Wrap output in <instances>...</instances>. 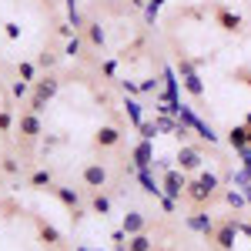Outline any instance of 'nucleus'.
Instances as JSON below:
<instances>
[{"instance_id":"nucleus-19","label":"nucleus","mask_w":251,"mask_h":251,"mask_svg":"<svg viewBox=\"0 0 251 251\" xmlns=\"http://www.w3.org/2000/svg\"><path fill=\"white\" fill-rule=\"evenodd\" d=\"M124 111H127V117H131V124H134V127L144 124V107H141V100L127 97V100H124Z\"/></svg>"},{"instance_id":"nucleus-33","label":"nucleus","mask_w":251,"mask_h":251,"mask_svg":"<svg viewBox=\"0 0 251 251\" xmlns=\"http://www.w3.org/2000/svg\"><path fill=\"white\" fill-rule=\"evenodd\" d=\"M0 168H3L7 174H20V164L14 161V157H3V161H0Z\"/></svg>"},{"instance_id":"nucleus-27","label":"nucleus","mask_w":251,"mask_h":251,"mask_svg":"<svg viewBox=\"0 0 251 251\" xmlns=\"http://www.w3.org/2000/svg\"><path fill=\"white\" fill-rule=\"evenodd\" d=\"M80 47H84V40L74 34V37H67V47H64V54H67V57H80Z\"/></svg>"},{"instance_id":"nucleus-9","label":"nucleus","mask_w":251,"mask_h":251,"mask_svg":"<svg viewBox=\"0 0 251 251\" xmlns=\"http://www.w3.org/2000/svg\"><path fill=\"white\" fill-rule=\"evenodd\" d=\"M131 161H134V168H151L154 164V141H137L134 148H131Z\"/></svg>"},{"instance_id":"nucleus-22","label":"nucleus","mask_w":251,"mask_h":251,"mask_svg":"<svg viewBox=\"0 0 251 251\" xmlns=\"http://www.w3.org/2000/svg\"><path fill=\"white\" fill-rule=\"evenodd\" d=\"M91 211L100 214V218H104V214H111V198H104V194L97 191L94 198H91Z\"/></svg>"},{"instance_id":"nucleus-10","label":"nucleus","mask_w":251,"mask_h":251,"mask_svg":"<svg viewBox=\"0 0 251 251\" xmlns=\"http://www.w3.org/2000/svg\"><path fill=\"white\" fill-rule=\"evenodd\" d=\"M184 225H188L191 231L204 234V238H214V228H218V225H214V221H211V218H208L204 211H194V214H188V218H184Z\"/></svg>"},{"instance_id":"nucleus-21","label":"nucleus","mask_w":251,"mask_h":251,"mask_svg":"<svg viewBox=\"0 0 251 251\" xmlns=\"http://www.w3.org/2000/svg\"><path fill=\"white\" fill-rule=\"evenodd\" d=\"M17 77L27 80V84H34L37 80V64H30V60H20L17 64Z\"/></svg>"},{"instance_id":"nucleus-43","label":"nucleus","mask_w":251,"mask_h":251,"mask_svg":"<svg viewBox=\"0 0 251 251\" xmlns=\"http://www.w3.org/2000/svg\"><path fill=\"white\" fill-rule=\"evenodd\" d=\"M248 148H251V127H248Z\"/></svg>"},{"instance_id":"nucleus-40","label":"nucleus","mask_w":251,"mask_h":251,"mask_svg":"<svg viewBox=\"0 0 251 251\" xmlns=\"http://www.w3.org/2000/svg\"><path fill=\"white\" fill-rule=\"evenodd\" d=\"M241 231H245V234H248V238H251V225H241Z\"/></svg>"},{"instance_id":"nucleus-26","label":"nucleus","mask_w":251,"mask_h":251,"mask_svg":"<svg viewBox=\"0 0 251 251\" xmlns=\"http://www.w3.org/2000/svg\"><path fill=\"white\" fill-rule=\"evenodd\" d=\"M157 127H161V134H174V131L181 127V121H174V117L161 114V117H157Z\"/></svg>"},{"instance_id":"nucleus-23","label":"nucleus","mask_w":251,"mask_h":251,"mask_svg":"<svg viewBox=\"0 0 251 251\" xmlns=\"http://www.w3.org/2000/svg\"><path fill=\"white\" fill-rule=\"evenodd\" d=\"M87 40H91L94 47H104V40H107L104 27H100V24H87Z\"/></svg>"},{"instance_id":"nucleus-5","label":"nucleus","mask_w":251,"mask_h":251,"mask_svg":"<svg viewBox=\"0 0 251 251\" xmlns=\"http://www.w3.org/2000/svg\"><path fill=\"white\" fill-rule=\"evenodd\" d=\"M177 168L184 174H191V171H201V164H204V154H201V148H191V144H181L177 148Z\"/></svg>"},{"instance_id":"nucleus-42","label":"nucleus","mask_w":251,"mask_h":251,"mask_svg":"<svg viewBox=\"0 0 251 251\" xmlns=\"http://www.w3.org/2000/svg\"><path fill=\"white\" fill-rule=\"evenodd\" d=\"M245 127H251V114H248V117H245Z\"/></svg>"},{"instance_id":"nucleus-14","label":"nucleus","mask_w":251,"mask_h":251,"mask_svg":"<svg viewBox=\"0 0 251 251\" xmlns=\"http://www.w3.org/2000/svg\"><path fill=\"white\" fill-rule=\"evenodd\" d=\"M54 198H57L67 211H77L80 208V191L77 188H54Z\"/></svg>"},{"instance_id":"nucleus-34","label":"nucleus","mask_w":251,"mask_h":251,"mask_svg":"<svg viewBox=\"0 0 251 251\" xmlns=\"http://www.w3.org/2000/svg\"><path fill=\"white\" fill-rule=\"evenodd\" d=\"M121 91H124V94H141V84H134V80H121Z\"/></svg>"},{"instance_id":"nucleus-11","label":"nucleus","mask_w":251,"mask_h":251,"mask_svg":"<svg viewBox=\"0 0 251 251\" xmlns=\"http://www.w3.org/2000/svg\"><path fill=\"white\" fill-rule=\"evenodd\" d=\"M214 20H218V27H221V30H228V34H238V30L245 27L241 14H231L228 7H218V10H214Z\"/></svg>"},{"instance_id":"nucleus-18","label":"nucleus","mask_w":251,"mask_h":251,"mask_svg":"<svg viewBox=\"0 0 251 251\" xmlns=\"http://www.w3.org/2000/svg\"><path fill=\"white\" fill-rule=\"evenodd\" d=\"M37 234L44 245H50V248H57L60 245V231L54 228V225H47V221H37Z\"/></svg>"},{"instance_id":"nucleus-2","label":"nucleus","mask_w":251,"mask_h":251,"mask_svg":"<svg viewBox=\"0 0 251 251\" xmlns=\"http://www.w3.org/2000/svg\"><path fill=\"white\" fill-rule=\"evenodd\" d=\"M57 91H60V80L57 77H40V80H34V91H30V111L34 114H44V107L57 97Z\"/></svg>"},{"instance_id":"nucleus-24","label":"nucleus","mask_w":251,"mask_h":251,"mask_svg":"<svg viewBox=\"0 0 251 251\" xmlns=\"http://www.w3.org/2000/svg\"><path fill=\"white\" fill-rule=\"evenodd\" d=\"M137 134H141V141H154V137L161 134V127H157V121H144V124L137 127Z\"/></svg>"},{"instance_id":"nucleus-7","label":"nucleus","mask_w":251,"mask_h":251,"mask_svg":"<svg viewBox=\"0 0 251 251\" xmlns=\"http://www.w3.org/2000/svg\"><path fill=\"white\" fill-rule=\"evenodd\" d=\"M80 181H84V188H94V191H100V188L107 184V168H104L100 161H94V164H84Z\"/></svg>"},{"instance_id":"nucleus-6","label":"nucleus","mask_w":251,"mask_h":251,"mask_svg":"<svg viewBox=\"0 0 251 251\" xmlns=\"http://www.w3.org/2000/svg\"><path fill=\"white\" fill-rule=\"evenodd\" d=\"M238 231H241V225H238V221H221V225H218V228H214V245H218V248L221 251H234V238H238Z\"/></svg>"},{"instance_id":"nucleus-13","label":"nucleus","mask_w":251,"mask_h":251,"mask_svg":"<svg viewBox=\"0 0 251 251\" xmlns=\"http://www.w3.org/2000/svg\"><path fill=\"white\" fill-rule=\"evenodd\" d=\"M121 228H124L127 238H131V234H141L144 228H148V218H144L141 211H127V214H124V221H121Z\"/></svg>"},{"instance_id":"nucleus-35","label":"nucleus","mask_w":251,"mask_h":251,"mask_svg":"<svg viewBox=\"0 0 251 251\" xmlns=\"http://www.w3.org/2000/svg\"><path fill=\"white\" fill-rule=\"evenodd\" d=\"M100 71H104V77H114V74H117V60H104Z\"/></svg>"},{"instance_id":"nucleus-37","label":"nucleus","mask_w":251,"mask_h":251,"mask_svg":"<svg viewBox=\"0 0 251 251\" xmlns=\"http://www.w3.org/2000/svg\"><path fill=\"white\" fill-rule=\"evenodd\" d=\"M154 87H157V80H144V84H141V94H151Z\"/></svg>"},{"instance_id":"nucleus-39","label":"nucleus","mask_w":251,"mask_h":251,"mask_svg":"<svg viewBox=\"0 0 251 251\" xmlns=\"http://www.w3.org/2000/svg\"><path fill=\"white\" fill-rule=\"evenodd\" d=\"M114 251H127V241H117V245H114Z\"/></svg>"},{"instance_id":"nucleus-31","label":"nucleus","mask_w":251,"mask_h":251,"mask_svg":"<svg viewBox=\"0 0 251 251\" xmlns=\"http://www.w3.org/2000/svg\"><path fill=\"white\" fill-rule=\"evenodd\" d=\"M10 94H14V97H27V94H30V84H27V80H17V84L10 87Z\"/></svg>"},{"instance_id":"nucleus-16","label":"nucleus","mask_w":251,"mask_h":251,"mask_svg":"<svg viewBox=\"0 0 251 251\" xmlns=\"http://www.w3.org/2000/svg\"><path fill=\"white\" fill-rule=\"evenodd\" d=\"M228 144H231L234 151H245V148H248V127H245V124L228 127Z\"/></svg>"},{"instance_id":"nucleus-29","label":"nucleus","mask_w":251,"mask_h":251,"mask_svg":"<svg viewBox=\"0 0 251 251\" xmlns=\"http://www.w3.org/2000/svg\"><path fill=\"white\" fill-rule=\"evenodd\" d=\"M10 127H14V111L3 107V111H0V134H10Z\"/></svg>"},{"instance_id":"nucleus-1","label":"nucleus","mask_w":251,"mask_h":251,"mask_svg":"<svg viewBox=\"0 0 251 251\" xmlns=\"http://www.w3.org/2000/svg\"><path fill=\"white\" fill-rule=\"evenodd\" d=\"M218 188H221V177L211 171H198V177H191L188 181V188H184V198L191 201L194 208H204L208 201H211L214 194H218Z\"/></svg>"},{"instance_id":"nucleus-32","label":"nucleus","mask_w":251,"mask_h":251,"mask_svg":"<svg viewBox=\"0 0 251 251\" xmlns=\"http://www.w3.org/2000/svg\"><path fill=\"white\" fill-rule=\"evenodd\" d=\"M3 34H7L10 40H17V37H20V24H14V20H7V24H3Z\"/></svg>"},{"instance_id":"nucleus-12","label":"nucleus","mask_w":251,"mask_h":251,"mask_svg":"<svg viewBox=\"0 0 251 251\" xmlns=\"http://www.w3.org/2000/svg\"><path fill=\"white\" fill-rule=\"evenodd\" d=\"M94 144L100 148V151H107V148H117V144H121V131H117V127H111V124H104V127H97Z\"/></svg>"},{"instance_id":"nucleus-44","label":"nucleus","mask_w":251,"mask_h":251,"mask_svg":"<svg viewBox=\"0 0 251 251\" xmlns=\"http://www.w3.org/2000/svg\"><path fill=\"white\" fill-rule=\"evenodd\" d=\"M91 251H104V248H91Z\"/></svg>"},{"instance_id":"nucleus-25","label":"nucleus","mask_w":251,"mask_h":251,"mask_svg":"<svg viewBox=\"0 0 251 251\" xmlns=\"http://www.w3.org/2000/svg\"><path fill=\"white\" fill-rule=\"evenodd\" d=\"M54 184V174L50 171H34L30 174V188H50Z\"/></svg>"},{"instance_id":"nucleus-28","label":"nucleus","mask_w":251,"mask_h":251,"mask_svg":"<svg viewBox=\"0 0 251 251\" xmlns=\"http://www.w3.org/2000/svg\"><path fill=\"white\" fill-rule=\"evenodd\" d=\"M225 201H228L231 208H245V204H248V198H245V191H225Z\"/></svg>"},{"instance_id":"nucleus-20","label":"nucleus","mask_w":251,"mask_h":251,"mask_svg":"<svg viewBox=\"0 0 251 251\" xmlns=\"http://www.w3.org/2000/svg\"><path fill=\"white\" fill-rule=\"evenodd\" d=\"M151 248H154V245H151V238H148L144 231L127 238V251H151Z\"/></svg>"},{"instance_id":"nucleus-36","label":"nucleus","mask_w":251,"mask_h":251,"mask_svg":"<svg viewBox=\"0 0 251 251\" xmlns=\"http://www.w3.org/2000/svg\"><path fill=\"white\" fill-rule=\"evenodd\" d=\"M54 60H57V57H54V54H40L37 67H50V64H54Z\"/></svg>"},{"instance_id":"nucleus-38","label":"nucleus","mask_w":251,"mask_h":251,"mask_svg":"<svg viewBox=\"0 0 251 251\" xmlns=\"http://www.w3.org/2000/svg\"><path fill=\"white\" fill-rule=\"evenodd\" d=\"M238 77H241V80H245V84L251 87V71H238Z\"/></svg>"},{"instance_id":"nucleus-17","label":"nucleus","mask_w":251,"mask_h":251,"mask_svg":"<svg viewBox=\"0 0 251 251\" xmlns=\"http://www.w3.org/2000/svg\"><path fill=\"white\" fill-rule=\"evenodd\" d=\"M181 84H184V91L194 97V100H201L204 97V80H201V74L194 71V74H188V77H181Z\"/></svg>"},{"instance_id":"nucleus-30","label":"nucleus","mask_w":251,"mask_h":251,"mask_svg":"<svg viewBox=\"0 0 251 251\" xmlns=\"http://www.w3.org/2000/svg\"><path fill=\"white\" fill-rule=\"evenodd\" d=\"M177 74H181V77L194 74V60H188V57H177Z\"/></svg>"},{"instance_id":"nucleus-3","label":"nucleus","mask_w":251,"mask_h":251,"mask_svg":"<svg viewBox=\"0 0 251 251\" xmlns=\"http://www.w3.org/2000/svg\"><path fill=\"white\" fill-rule=\"evenodd\" d=\"M177 121H181V124H188L191 131H198V134L204 137L208 144H218V134H214V127H211V124H204V121L194 114L191 107H184V104H181V107H177Z\"/></svg>"},{"instance_id":"nucleus-4","label":"nucleus","mask_w":251,"mask_h":251,"mask_svg":"<svg viewBox=\"0 0 251 251\" xmlns=\"http://www.w3.org/2000/svg\"><path fill=\"white\" fill-rule=\"evenodd\" d=\"M184 188H188V174L181 171V168H171V171H164V177H161V191L168 194V198L181 201V198H184Z\"/></svg>"},{"instance_id":"nucleus-15","label":"nucleus","mask_w":251,"mask_h":251,"mask_svg":"<svg viewBox=\"0 0 251 251\" xmlns=\"http://www.w3.org/2000/svg\"><path fill=\"white\" fill-rule=\"evenodd\" d=\"M137 181H141V188H144V191L148 194H154V198H161V181H157L154 174H151V168H141V171H137Z\"/></svg>"},{"instance_id":"nucleus-41","label":"nucleus","mask_w":251,"mask_h":251,"mask_svg":"<svg viewBox=\"0 0 251 251\" xmlns=\"http://www.w3.org/2000/svg\"><path fill=\"white\" fill-rule=\"evenodd\" d=\"M74 251H91V248H87V245H77V248H74Z\"/></svg>"},{"instance_id":"nucleus-8","label":"nucleus","mask_w":251,"mask_h":251,"mask_svg":"<svg viewBox=\"0 0 251 251\" xmlns=\"http://www.w3.org/2000/svg\"><path fill=\"white\" fill-rule=\"evenodd\" d=\"M17 131H20V137H27V141H37V137L44 134V124H40V114H34V111L20 114V121H17Z\"/></svg>"}]
</instances>
